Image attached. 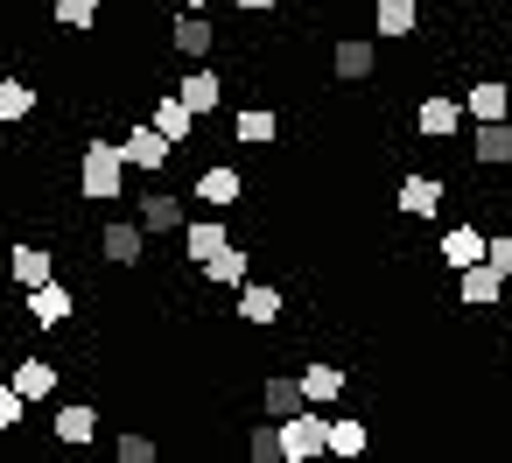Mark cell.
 I'll use <instances>...</instances> for the list:
<instances>
[{
	"label": "cell",
	"mask_w": 512,
	"mask_h": 463,
	"mask_svg": "<svg viewBox=\"0 0 512 463\" xmlns=\"http://www.w3.org/2000/svg\"><path fill=\"white\" fill-rule=\"evenodd\" d=\"M127 148L120 141H85V155H78V197L85 204H106V197H127Z\"/></svg>",
	"instance_id": "obj_1"
},
{
	"label": "cell",
	"mask_w": 512,
	"mask_h": 463,
	"mask_svg": "<svg viewBox=\"0 0 512 463\" xmlns=\"http://www.w3.org/2000/svg\"><path fill=\"white\" fill-rule=\"evenodd\" d=\"M281 449H288V463L330 456V414H323V407H295V414L281 421Z\"/></svg>",
	"instance_id": "obj_2"
},
{
	"label": "cell",
	"mask_w": 512,
	"mask_h": 463,
	"mask_svg": "<svg viewBox=\"0 0 512 463\" xmlns=\"http://www.w3.org/2000/svg\"><path fill=\"white\" fill-rule=\"evenodd\" d=\"M204 211H232L239 197H246V169H232V162H211L204 176H197V190H190Z\"/></svg>",
	"instance_id": "obj_3"
},
{
	"label": "cell",
	"mask_w": 512,
	"mask_h": 463,
	"mask_svg": "<svg viewBox=\"0 0 512 463\" xmlns=\"http://www.w3.org/2000/svg\"><path fill=\"white\" fill-rule=\"evenodd\" d=\"M456 302H463V309H498V302H505V274L491 267V253L456 274Z\"/></svg>",
	"instance_id": "obj_4"
},
{
	"label": "cell",
	"mask_w": 512,
	"mask_h": 463,
	"mask_svg": "<svg viewBox=\"0 0 512 463\" xmlns=\"http://www.w3.org/2000/svg\"><path fill=\"white\" fill-rule=\"evenodd\" d=\"M99 253H106L113 267H141V253H148V225H141V218H113V225L99 232Z\"/></svg>",
	"instance_id": "obj_5"
},
{
	"label": "cell",
	"mask_w": 512,
	"mask_h": 463,
	"mask_svg": "<svg viewBox=\"0 0 512 463\" xmlns=\"http://www.w3.org/2000/svg\"><path fill=\"white\" fill-rule=\"evenodd\" d=\"M22 309H29V323H36V330H64L78 302H71V288H64V281H43V288H29V295H22Z\"/></svg>",
	"instance_id": "obj_6"
},
{
	"label": "cell",
	"mask_w": 512,
	"mask_h": 463,
	"mask_svg": "<svg viewBox=\"0 0 512 463\" xmlns=\"http://www.w3.org/2000/svg\"><path fill=\"white\" fill-rule=\"evenodd\" d=\"M414 134H421V141H449V134H463V106H456L449 92L421 99V106H414Z\"/></svg>",
	"instance_id": "obj_7"
},
{
	"label": "cell",
	"mask_w": 512,
	"mask_h": 463,
	"mask_svg": "<svg viewBox=\"0 0 512 463\" xmlns=\"http://www.w3.org/2000/svg\"><path fill=\"white\" fill-rule=\"evenodd\" d=\"M134 218H141L148 232H183V225H190V211H183L176 190H141V197H134Z\"/></svg>",
	"instance_id": "obj_8"
},
{
	"label": "cell",
	"mask_w": 512,
	"mask_h": 463,
	"mask_svg": "<svg viewBox=\"0 0 512 463\" xmlns=\"http://www.w3.org/2000/svg\"><path fill=\"white\" fill-rule=\"evenodd\" d=\"M330 71H337V85H365V78L379 71V50H372L365 36H344V43L330 50Z\"/></svg>",
	"instance_id": "obj_9"
},
{
	"label": "cell",
	"mask_w": 512,
	"mask_h": 463,
	"mask_svg": "<svg viewBox=\"0 0 512 463\" xmlns=\"http://www.w3.org/2000/svg\"><path fill=\"white\" fill-rule=\"evenodd\" d=\"M120 148H127V162H134V169H169V155H176V141H169L155 120H141V127H134Z\"/></svg>",
	"instance_id": "obj_10"
},
{
	"label": "cell",
	"mask_w": 512,
	"mask_h": 463,
	"mask_svg": "<svg viewBox=\"0 0 512 463\" xmlns=\"http://www.w3.org/2000/svg\"><path fill=\"white\" fill-rule=\"evenodd\" d=\"M442 197H449V190H442V176H407L393 204H400V218H414V225H428V218L442 211Z\"/></svg>",
	"instance_id": "obj_11"
},
{
	"label": "cell",
	"mask_w": 512,
	"mask_h": 463,
	"mask_svg": "<svg viewBox=\"0 0 512 463\" xmlns=\"http://www.w3.org/2000/svg\"><path fill=\"white\" fill-rule=\"evenodd\" d=\"M435 253H442V267H449V274H463V267H477V260L491 253V232L456 225V232H442V246H435Z\"/></svg>",
	"instance_id": "obj_12"
},
{
	"label": "cell",
	"mask_w": 512,
	"mask_h": 463,
	"mask_svg": "<svg viewBox=\"0 0 512 463\" xmlns=\"http://www.w3.org/2000/svg\"><path fill=\"white\" fill-rule=\"evenodd\" d=\"M239 323H253V330H267V323H281V288L274 281H239Z\"/></svg>",
	"instance_id": "obj_13"
},
{
	"label": "cell",
	"mask_w": 512,
	"mask_h": 463,
	"mask_svg": "<svg viewBox=\"0 0 512 463\" xmlns=\"http://www.w3.org/2000/svg\"><path fill=\"white\" fill-rule=\"evenodd\" d=\"M169 43H176V57H211L218 29L204 22V8H176V29H169Z\"/></svg>",
	"instance_id": "obj_14"
},
{
	"label": "cell",
	"mask_w": 512,
	"mask_h": 463,
	"mask_svg": "<svg viewBox=\"0 0 512 463\" xmlns=\"http://www.w3.org/2000/svg\"><path fill=\"white\" fill-rule=\"evenodd\" d=\"M470 162L505 169V162H512V120H477V134H470Z\"/></svg>",
	"instance_id": "obj_15"
},
{
	"label": "cell",
	"mask_w": 512,
	"mask_h": 463,
	"mask_svg": "<svg viewBox=\"0 0 512 463\" xmlns=\"http://www.w3.org/2000/svg\"><path fill=\"white\" fill-rule=\"evenodd\" d=\"M372 29H379L386 43H414V36H421V8H414V0H379V8H372Z\"/></svg>",
	"instance_id": "obj_16"
},
{
	"label": "cell",
	"mask_w": 512,
	"mask_h": 463,
	"mask_svg": "<svg viewBox=\"0 0 512 463\" xmlns=\"http://www.w3.org/2000/svg\"><path fill=\"white\" fill-rule=\"evenodd\" d=\"M148 120H155V127L176 141V148H183V141H197V113H190V99H183V92L155 99V106H148Z\"/></svg>",
	"instance_id": "obj_17"
},
{
	"label": "cell",
	"mask_w": 512,
	"mask_h": 463,
	"mask_svg": "<svg viewBox=\"0 0 512 463\" xmlns=\"http://www.w3.org/2000/svg\"><path fill=\"white\" fill-rule=\"evenodd\" d=\"M225 246H232V232H225V218H218V211H211V218H190V225H183V253H190L197 267H204L211 253H225Z\"/></svg>",
	"instance_id": "obj_18"
},
{
	"label": "cell",
	"mask_w": 512,
	"mask_h": 463,
	"mask_svg": "<svg viewBox=\"0 0 512 463\" xmlns=\"http://www.w3.org/2000/svg\"><path fill=\"white\" fill-rule=\"evenodd\" d=\"M8 274H15V288L29 295V288L57 281V253H43V246H15V253H8Z\"/></svg>",
	"instance_id": "obj_19"
},
{
	"label": "cell",
	"mask_w": 512,
	"mask_h": 463,
	"mask_svg": "<svg viewBox=\"0 0 512 463\" xmlns=\"http://www.w3.org/2000/svg\"><path fill=\"white\" fill-rule=\"evenodd\" d=\"M295 407H309V393H302V372H274V379L260 386V414H274V421H288Z\"/></svg>",
	"instance_id": "obj_20"
},
{
	"label": "cell",
	"mask_w": 512,
	"mask_h": 463,
	"mask_svg": "<svg viewBox=\"0 0 512 463\" xmlns=\"http://www.w3.org/2000/svg\"><path fill=\"white\" fill-rule=\"evenodd\" d=\"M176 92H183V99H190V113L204 120V113H218V99H225V78H218L211 64H197V71H190V78H183Z\"/></svg>",
	"instance_id": "obj_21"
},
{
	"label": "cell",
	"mask_w": 512,
	"mask_h": 463,
	"mask_svg": "<svg viewBox=\"0 0 512 463\" xmlns=\"http://www.w3.org/2000/svg\"><path fill=\"white\" fill-rule=\"evenodd\" d=\"M463 113H470V120H505V113H512V92H505L498 78H477V85L463 92Z\"/></svg>",
	"instance_id": "obj_22"
},
{
	"label": "cell",
	"mask_w": 512,
	"mask_h": 463,
	"mask_svg": "<svg viewBox=\"0 0 512 463\" xmlns=\"http://www.w3.org/2000/svg\"><path fill=\"white\" fill-rule=\"evenodd\" d=\"M204 281H211V288H239V281H253V253H246V246L211 253V260H204Z\"/></svg>",
	"instance_id": "obj_23"
},
{
	"label": "cell",
	"mask_w": 512,
	"mask_h": 463,
	"mask_svg": "<svg viewBox=\"0 0 512 463\" xmlns=\"http://www.w3.org/2000/svg\"><path fill=\"white\" fill-rule=\"evenodd\" d=\"M344 365H302V393H309V407H337L344 400Z\"/></svg>",
	"instance_id": "obj_24"
},
{
	"label": "cell",
	"mask_w": 512,
	"mask_h": 463,
	"mask_svg": "<svg viewBox=\"0 0 512 463\" xmlns=\"http://www.w3.org/2000/svg\"><path fill=\"white\" fill-rule=\"evenodd\" d=\"M99 435V407H85V400H71V407H57V442H71V449H85Z\"/></svg>",
	"instance_id": "obj_25"
},
{
	"label": "cell",
	"mask_w": 512,
	"mask_h": 463,
	"mask_svg": "<svg viewBox=\"0 0 512 463\" xmlns=\"http://www.w3.org/2000/svg\"><path fill=\"white\" fill-rule=\"evenodd\" d=\"M8 379H15V386H22V393H29V407H36V400H50V393H57V365H50V358H22V365H15V372H8Z\"/></svg>",
	"instance_id": "obj_26"
},
{
	"label": "cell",
	"mask_w": 512,
	"mask_h": 463,
	"mask_svg": "<svg viewBox=\"0 0 512 463\" xmlns=\"http://www.w3.org/2000/svg\"><path fill=\"white\" fill-rule=\"evenodd\" d=\"M36 99H43V92H36L29 78H0V127L29 120V113H36Z\"/></svg>",
	"instance_id": "obj_27"
},
{
	"label": "cell",
	"mask_w": 512,
	"mask_h": 463,
	"mask_svg": "<svg viewBox=\"0 0 512 463\" xmlns=\"http://www.w3.org/2000/svg\"><path fill=\"white\" fill-rule=\"evenodd\" d=\"M232 134H239L246 148H274V134H281V120H274L267 106H246V113L232 120Z\"/></svg>",
	"instance_id": "obj_28"
},
{
	"label": "cell",
	"mask_w": 512,
	"mask_h": 463,
	"mask_svg": "<svg viewBox=\"0 0 512 463\" xmlns=\"http://www.w3.org/2000/svg\"><path fill=\"white\" fill-rule=\"evenodd\" d=\"M365 449H372V428L351 414H330V456H365Z\"/></svg>",
	"instance_id": "obj_29"
},
{
	"label": "cell",
	"mask_w": 512,
	"mask_h": 463,
	"mask_svg": "<svg viewBox=\"0 0 512 463\" xmlns=\"http://www.w3.org/2000/svg\"><path fill=\"white\" fill-rule=\"evenodd\" d=\"M246 456L253 463H288V449H281V421L267 414L260 428H246Z\"/></svg>",
	"instance_id": "obj_30"
},
{
	"label": "cell",
	"mask_w": 512,
	"mask_h": 463,
	"mask_svg": "<svg viewBox=\"0 0 512 463\" xmlns=\"http://www.w3.org/2000/svg\"><path fill=\"white\" fill-rule=\"evenodd\" d=\"M50 15H57V29H78V36H85V29H99V15H106V0H57Z\"/></svg>",
	"instance_id": "obj_31"
},
{
	"label": "cell",
	"mask_w": 512,
	"mask_h": 463,
	"mask_svg": "<svg viewBox=\"0 0 512 463\" xmlns=\"http://www.w3.org/2000/svg\"><path fill=\"white\" fill-rule=\"evenodd\" d=\"M22 421H29V393H22L15 379H0V435L22 428Z\"/></svg>",
	"instance_id": "obj_32"
},
{
	"label": "cell",
	"mask_w": 512,
	"mask_h": 463,
	"mask_svg": "<svg viewBox=\"0 0 512 463\" xmlns=\"http://www.w3.org/2000/svg\"><path fill=\"white\" fill-rule=\"evenodd\" d=\"M113 456H120V463H155V435H141V428H127V435L113 442Z\"/></svg>",
	"instance_id": "obj_33"
},
{
	"label": "cell",
	"mask_w": 512,
	"mask_h": 463,
	"mask_svg": "<svg viewBox=\"0 0 512 463\" xmlns=\"http://www.w3.org/2000/svg\"><path fill=\"white\" fill-rule=\"evenodd\" d=\"M491 267L512 281V232H498V239H491Z\"/></svg>",
	"instance_id": "obj_34"
},
{
	"label": "cell",
	"mask_w": 512,
	"mask_h": 463,
	"mask_svg": "<svg viewBox=\"0 0 512 463\" xmlns=\"http://www.w3.org/2000/svg\"><path fill=\"white\" fill-rule=\"evenodd\" d=\"M267 8H281V0H239V15H267Z\"/></svg>",
	"instance_id": "obj_35"
},
{
	"label": "cell",
	"mask_w": 512,
	"mask_h": 463,
	"mask_svg": "<svg viewBox=\"0 0 512 463\" xmlns=\"http://www.w3.org/2000/svg\"><path fill=\"white\" fill-rule=\"evenodd\" d=\"M169 8H204V0H169Z\"/></svg>",
	"instance_id": "obj_36"
}]
</instances>
